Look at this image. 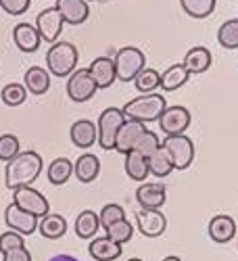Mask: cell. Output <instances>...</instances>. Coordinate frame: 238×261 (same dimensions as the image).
Segmentation results:
<instances>
[{
  "label": "cell",
  "instance_id": "6da1fadb",
  "mask_svg": "<svg viewBox=\"0 0 238 261\" xmlns=\"http://www.w3.org/2000/svg\"><path fill=\"white\" fill-rule=\"evenodd\" d=\"M44 163H42V157L36 153V150H23L19 153L13 161L7 163V169H5V184L7 188L15 190V188H21V186H32Z\"/></svg>",
  "mask_w": 238,
  "mask_h": 261
},
{
  "label": "cell",
  "instance_id": "7a4b0ae2",
  "mask_svg": "<svg viewBox=\"0 0 238 261\" xmlns=\"http://www.w3.org/2000/svg\"><path fill=\"white\" fill-rule=\"evenodd\" d=\"M165 96L163 94H142L138 98H132L121 111L125 115V119H134L140 123H148V121H159L161 113L165 111Z\"/></svg>",
  "mask_w": 238,
  "mask_h": 261
},
{
  "label": "cell",
  "instance_id": "3957f363",
  "mask_svg": "<svg viewBox=\"0 0 238 261\" xmlns=\"http://www.w3.org/2000/svg\"><path fill=\"white\" fill-rule=\"evenodd\" d=\"M48 73L55 77H69L77 65V48L69 42H55L46 53Z\"/></svg>",
  "mask_w": 238,
  "mask_h": 261
},
{
  "label": "cell",
  "instance_id": "277c9868",
  "mask_svg": "<svg viewBox=\"0 0 238 261\" xmlns=\"http://www.w3.org/2000/svg\"><path fill=\"white\" fill-rule=\"evenodd\" d=\"M113 63H115V75H117V80L132 82L144 69L146 59H144V53L140 48H136V46H123V48L117 50Z\"/></svg>",
  "mask_w": 238,
  "mask_h": 261
},
{
  "label": "cell",
  "instance_id": "5b68a950",
  "mask_svg": "<svg viewBox=\"0 0 238 261\" xmlns=\"http://www.w3.org/2000/svg\"><path fill=\"white\" fill-rule=\"evenodd\" d=\"M123 121H125V115L117 107H109V109H104V111L100 113L98 125H96V132H98L96 140L104 150H113L115 148V136H117Z\"/></svg>",
  "mask_w": 238,
  "mask_h": 261
},
{
  "label": "cell",
  "instance_id": "8992f818",
  "mask_svg": "<svg viewBox=\"0 0 238 261\" xmlns=\"http://www.w3.org/2000/svg\"><path fill=\"white\" fill-rule=\"evenodd\" d=\"M13 192H15L13 194V203L21 211H25V213L38 217V220H40V217H44V215H48L50 203H48V199L40 190L32 188V186H21V188H15Z\"/></svg>",
  "mask_w": 238,
  "mask_h": 261
},
{
  "label": "cell",
  "instance_id": "52a82bcc",
  "mask_svg": "<svg viewBox=\"0 0 238 261\" xmlns=\"http://www.w3.org/2000/svg\"><path fill=\"white\" fill-rule=\"evenodd\" d=\"M169 157H171V163H174V169H188L190 163L194 161V144L192 140L186 136V134H180V136H165L163 144H161Z\"/></svg>",
  "mask_w": 238,
  "mask_h": 261
},
{
  "label": "cell",
  "instance_id": "ba28073f",
  "mask_svg": "<svg viewBox=\"0 0 238 261\" xmlns=\"http://www.w3.org/2000/svg\"><path fill=\"white\" fill-rule=\"evenodd\" d=\"M190 125V111L186 107H165V111L159 117V127L165 136H180Z\"/></svg>",
  "mask_w": 238,
  "mask_h": 261
},
{
  "label": "cell",
  "instance_id": "9c48e42d",
  "mask_svg": "<svg viewBox=\"0 0 238 261\" xmlns=\"http://www.w3.org/2000/svg\"><path fill=\"white\" fill-rule=\"evenodd\" d=\"M96 84L90 77L88 69H75L69 77H67V96L73 102H86L96 94Z\"/></svg>",
  "mask_w": 238,
  "mask_h": 261
},
{
  "label": "cell",
  "instance_id": "30bf717a",
  "mask_svg": "<svg viewBox=\"0 0 238 261\" xmlns=\"http://www.w3.org/2000/svg\"><path fill=\"white\" fill-rule=\"evenodd\" d=\"M63 25H65V21H63L61 13L55 7L42 11L36 17V30L40 34V40L48 42V44H55V42L59 40L61 32H63Z\"/></svg>",
  "mask_w": 238,
  "mask_h": 261
},
{
  "label": "cell",
  "instance_id": "8fae6325",
  "mask_svg": "<svg viewBox=\"0 0 238 261\" xmlns=\"http://www.w3.org/2000/svg\"><path fill=\"white\" fill-rule=\"evenodd\" d=\"M136 228L146 238H157L167 228V217L159 209H140L136 211Z\"/></svg>",
  "mask_w": 238,
  "mask_h": 261
},
{
  "label": "cell",
  "instance_id": "7c38bea8",
  "mask_svg": "<svg viewBox=\"0 0 238 261\" xmlns=\"http://www.w3.org/2000/svg\"><path fill=\"white\" fill-rule=\"evenodd\" d=\"M144 132H146V125L144 123L134 121V119H125L121 123V127H119L117 136H115V148L113 150H117V153H121V155H127L129 150H134L138 138Z\"/></svg>",
  "mask_w": 238,
  "mask_h": 261
},
{
  "label": "cell",
  "instance_id": "4fadbf2b",
  "mask_svg": "<svg viewBox=\"0 0 238 261\" xmlns=\"http://www.w3.org/2000/svg\"><path fill=\"white\" fill-rule=\"evenodd\" d=\"M5 222L7 226L21 234V236H32L36 230H38V217L25 213V211H21L15 203H11L7 209H5Z\"/></svg>",
  "mask_w": 238,
  "mask_h": 261
},
{
  "label": "cell",
  "instance_id": "5bb4252c",
  "mask_svg": "<svg viewBox=\"0 0 238 261\" xmlns=\"http://www.w3.org/2000/svg\"><path fill=\"white\" fill-rule=\"evenodd\" d=\"M136 201L142 209H161L167 201V188L163 184L155 182H146L138 186L136 190Z\"/></svg>",
  "mask_w": 238,
  "mask_h": 261
},
{
  "label": "cell",
  "instance_id": "9a60e30c",
  "mask_svg": "<svg viewBox=\"0 0 238 261\" xmlns=\"http://www.w3.org/2000/svg\"><path fill=\"white\" fill-rule=\"evenodd\" d=\"M55 9L61 13L65 23H69V25H82L90 15L86 0H57Z\"/></svg>",
  "mask_w": 238,
  "mask_h": 261
},
{
  "label": "cell",
  "instance_id": "2e32d148",
  "mask_svg": "<svg viewBox=\"0 0 238 261\" xmlns=\"http://www.w3.org/2000/svg\"><path fill=\"white\" fill-rule=\"evenodd\" d=\"M88 73H90V77L94 80V84H96L98 90L109 88V86L117 80V75H115V63H113V59H109V57H98V59H94V61L90 63V67H88Z\"/></svg>",
  "mask_w": 238,
  "mask_h": 261
},
{
  "label": "cell",
  "instance_id": "e0dca14e",
  "mask_svg": "<svg viewBox=\"0 0 238 261\" xmlns=\"http://www.w3.org/2000/svg\"><path fill=\"white\" fill-rule=\"evenodd\" d=\"M207 232H209V238L215 245H226L236 236V222L232 220L230 215H224V213L215 215L213 220L209 222Z\"/></svg>",
  "mask_w": 238,
  "mask_h": 261
},
{
  "label": "cell",
  "instance_id": "ac0fdd59",
  "mask_svg": "<svg viewBox=\"0 0 238 261\" xmlns=\"http://www.w3.org/2000/svg\"><path fill=\"white\" fill-rule=\"evenodd\" d=\"M13 40L21 53H36L40 48V34L32 23H17L13 30Z\"/></svg>",
  "mask_w": 238,
  "mask_h": 261
},
{
  "label": "cell",
  "instance_id": "d6986e66",
  "mask_svg": "<svg viewBox=\"0 0 238 261\" xmlns=\"http://www.w3.org/2000/svg\"><path fill=\"white\" fill-rule=\"evenodd\" d=\"M88 253L96 261H115V259L121 257L123 247L113 243L111 238H107V236H98L88 245Z\"/></svg>",
  "mask_w": 238,
  "mask_h": 261
},
{
  "label": "cell",
  "instance_id": "ffe728a7",
  "mask_svg": "<svg viewBox=\"0 0 238 261\" xmlns=\"http://www.w3.org/2000/svg\"><path fill=\"white\" fill-rule=\"evenodd\" d=\"M69 138L80 148H90L98 138L96 125L90 119H77L69 129Z\"/></svg>",
  "mask_w": 238,
  "mask_h": 261
},
{
  "label": "cell",
  "instance_id": "44dd1931",
  "mask_svg": "<svg viewBox=\"0 0 238 261\" xmlns=\"http://www.w3.org/2000/svg\"><path fill=\"white\" fill-rule=\"evenodd\" d=\"M73 173H75V178L82 182V184H90L98 178V173H100V161L96 155L92 153H86L82 155L75 163H73Z\"/></svg>",
  "mask_w": 238,
  "mask_h": 261
},
{
  "label": "cell",
  "instance_id": "7402d4cb",
  "mask_svg": "<svg viewBox=\"0 0 238 261\" xmlns=\"http://www.w3.org/2000/svg\"><path fill=\"white\" fill-rule=\"evenodd\" d=\"M23 86H25L28 94H36V96L46 94L50 88V73L44 67H30L25 71Z\"/></svg>",
  "mask_w": 238,
  "mask_h": 261
},
{
  "label": "cell",
  "instance_id": "603a6c76",
  "mask_svg": "<svg viewBox=\"0 0 238 261\" xmlns=\"http://www.w3.org/2000/svg\"><path fill=\"white\" fill-rule=\"evenodd\" d=\"M38 232L44 238H48V241H59V238H63L65 232H67V220L59 213H48L44 217H40Z\"/></svg>",
  "mask_w": 238,
  "mask_h": 261
},
{
  "label": "cell",
  "instance_id": "cb8c5ba5",
  "mask_svg": "<svg viewBox=\"0 0 238 261\" xmlns=\"http://www.w3.org/2000/svg\"><path fill=\"white\" fill-rule=\"evenodd\" d=\"M190 73L186 71V67L182 63H176V65H171V67H167L163 73H161V84H159V88L163 92H174L178 88H182V86L188 82Z\"/></svg>",
  "mask_w": 238,
  "mask_h": 261
},
{
  "label": "cell",
  "instance_id": "d4e9b609",
  "mask_svg": "<svg viewBox=\"0 0 238 261\" xmlns=\"http://www.w3.org/2000/svg\"><path fill=\"white\" fill-rule=\"evenodd\" d=\"M182 65L188 73H205L211 67V53L205 46H194L186 53Z\"/></svg>",
  "mask_w": 238,
  "mask_h": 261
},
{
  "label": "cell",
  "instance_id": "484cf974",
  "mask_svg": "<svg viewBox=\"0 0 238 261\" xmlns=\"http://www.w3.org/2000/svg\"><path fill=\"white\" fill-rule=\"evenodd\" d=\"M125 161H123V167H125V173L129 180H136V182H144L148 178V163L146 159L136 153V150H129L127 155H123Z\"/></svg>",
  "mask_w": 238,
  "mask_h": 261
},
{
  "label": "cell",
  "instance_id": "4316f807",
  "mask_svg": "<svg viewBox=\"0 0 238 261\" xmlns=\"http://www.w3.org/2000/svg\"><path fill=\"white\" fill-rule=\"evenodd\" d=\"M146 163H148V173H153L155 178H167L169 173L174 171L171 157H169V153H167L163 146H159L155 153L146 159Z\"/></svg>",
  "mask_w": 238,
  "mask_h": 261
},
{
  "label": "cell",
  "instance_id": "83f0119b",
  "mask_svg": "<svg viewBox=\"0 0 238 261\" xmlns=\"http://www.w3.org/2000/svg\"><path fill=\"white\" fill-rule=\"evenodd\" d=\"M98 228H100V222H98V213L96 211L86 209V211H82L77 215V220H75V234L82 238V241L94 238Z\"/></svg>",
  "mask_w": 238,
  "mask_h": 261
},
{
  "label": "cell",
  "instance_id": "f1b7e54d",
  "mask_svg": "<svg viewBox=\"0 0 238 261\" xmlns=\"http://www.w3.org/2000/svg\"><path fill=\"white\" fill-rule=\"evenodd\" d=\"M73 173V163L67 157H59L48 165V182L52 186H63Z\"/></svg>",
  "mask_w": 238,
  "mask_h": 261
},
{
  "label": "cell",
  "instance_id": "f546056e",
  "mask_svg": "<svg viewBox=\"0 0 238 261\" xmlns=\"http://www.w3.org/2000/svg\"><path fill=\"white\" fill-rule=\"evenodd\" d=\"M180 7L192 19H207L215 11V0H180Z\"/></svg>",
  "mask_w": 238,
  "mask_h": 261
},
{
  "label": "cell",
  "instance_id": "4dcf8cb0",
  "mask_svg": "<svg viewBox=\"0 0 238 261\" xmlns=\"http://www.w3.org/2000/svg\"><path fill=\"white\" fill-rule=\"evenodd\" d=\"M161 84V73L150 69V67H144L136 77H134V86L136 90L142 92V94H153Z\"/></svg>",
  "mask_w": 238,
  "mask_h": 261
},
{
  "label": "cell",
  "instance_id": "1f68e13d",
  "mask_svg": "<svg viewBox=\"0 0 238 261\" xmlns=\"http://www.w3.org/2000/svg\"><path fill=\"white\" fill-rule=\"evenodd\" d=\"M218 42L226 50L238 48V19H230L222 23V28L218 30Z\"/></svg>",
  "mask_w": 238,
  "mask_h": 261
},
{
  "label": "cell",
  "instance_id": "d6a6232c",
  "mask_svg": "<svg viewBox=\"0 0 238 261\" xmlns=\"http://www.w3.org/2000/svg\"><path fill=\"white\" fill-rule=\"evenodd\" d=\"M104 232H107V238H111L113 243H117V245H125V243L132 241V236H134V226H132V222L121 220V222H115L113 226H109Z\"/></svg>",
  "mask_w": 238,
  "mask_h": 261
},
{
  "label": "cell",
  "instance_id": "836d02e7",
  "mask_svg": "<svg viewBox=\"0 0 238 261\" xmlns=\"http://www.w3.org/2000/svg\"><path fill=\"white\" fill-rule=\"evenodd\" d=\"M0 98H3V102L7 107H19V105H23L25 98H28V90H25V86L23 84H7L3 92H0Z\"/></svg>",
  "mask_w": 238,
  "mask_h": 261
},
{
  "label": "cell",
  "instance_id": "e575fe53",
  "mask_svg": "<svg viewBox=\"0 0 238 261\" xmlns=\"http://www.w3.org/2000/svg\"><path fill=\"white\" fill-rule=\"evenodd\" d=\"M121 220H125V211L121 205L109 203L98 211V222H100V228H104V230L109 226H113L115 222H121Z\"/></svg>",
  "mask_w": 238,
  "mask_h": 261
},
{
  "label": "cell",
  "instance_id": "d590c367",
  "mask_svg": "<svg viewBox=\"0 0 238 261\" xmlns=\"http://www.w3.org/2000/svg\"><path fill=\"white\" fill-rule=\"evenodd\" d=\"M21 144H19V138L13 136V134H5L0 136V161H13L19 153H21Z\"/></svg>",
  "mask_w": 238,
  "mask_h": 261
},
{
  "label": "cell",
  "instance_id": "8d00e7d4",
  "mask_svg": "<svg viewBox=\"0 0 238 261\" xmlns=\"http://www.w3.org/2000/svg\"><path fill=\"white\" fill-rule=\"evenodd\" d=\"M159 146H161V142H159L157 134H155V132H148V129H146V132L138 138V142H136L134 150H136V153H140L144 159H148V157L153 155Z\"/></svg>",
  "mask_w": 238,
  "mask_h": 261
},
{
  "label": "cell",
  "instance_id": "74e56055",
  "mask_svg": "<svg viewBox=\"0 0 238 261\" xmlns=\"http://www.w3.org/2000/svg\"><path fill=\"white\" fill-rule=\"evenodd\" d=\"M17 247H25L23 236H21V234H17V232L9 230V232H5L3 236H0V253H3V255H5L7 251L17 249Z\"/></svg>",
  "mask_w": 238,
  "mask_h": 261
},
{
  "label": "cell",
  "instance_id": "f35d334b",
  "mask_svg": "<svg viewBox=\"0 0 238 261\" xmlns=\"http://www.w3.org/2000/svg\"><path fill=\"white\" fill-rule=\"evenodd\" d=\"M32 5V0H0V9L9 15H23Z\"/></svg>",
  "mask_w": 238,
  "mask_h": 261
},
{
  "label": "cell",
  "instance_id": "ab89813d",
  "mask_svg": "<svg viewBox=\"0 0 238 261\" xmlns=\"http://www.w3.org/2000/svg\"><path fill=\"white\" fill-rule=\"evenodd\" d=\"M3 261H32V253L28 247H17L3 255Z\"/></svg>",
  "mask_w": 238,
  "mask_h": 261
},
{
  "label": "cell",
  "instance_id": "60d3db41",
  "mask_svg": "<svg viewBox=\"0 0 238 261\" xmlns=\"http://www.w3.org/2000/svg\"><path fill=\"white\" fill-rule=\"evenodd\" d=\"M50 261H77V259H73V257H69V255H57V257H52Z\"/></svg>",
  "mask_w": 238,
  "mask_h": 261
},
{
  "label": "cell",
  "instance_id": "b9f144b4",
  "mask_svg": "<svg viewBox=\"0 0 238 261\" xmlns=\"http://www.w3.org/2000/svg\"><path fill=\"white\" fill-rule=\"evenodd\" d=\"M163 261H182L180 257H176V255H169V257H165Z\"/></svg>",
  "mask_w": 238,
  "mask_h": 261
},
{
  "label": "cell",
  "instance_id": "7bdbcfd3",
  "mask_svg": "<svg viewBox=\"0 0 238 261\" xmlns=\"http://www.w3.org/2000/svg\"><path fill=\"white\" fill-rule=\"evenodd\" d=\"M129 261H142V259H138V257H134V259H129Z\"/></svg>",
  "mask_w": 238,
  "mask_h": 261
},
{
  "label": "cell",
  "instance_id": "ee69618b",
  "mask_svg": "<svg viewBox=\"0 0 238 261\" xmlns=\"http://www.w3.org/2000/svg\"><path fill=\"white\" fill-rule=\"evenodd\" d=\"M86 3H92V0H86Z\"/></svg>",
  "mask_w": 238,
  "mask_h": 261
}]
</instances>
